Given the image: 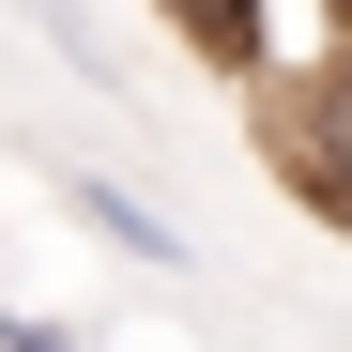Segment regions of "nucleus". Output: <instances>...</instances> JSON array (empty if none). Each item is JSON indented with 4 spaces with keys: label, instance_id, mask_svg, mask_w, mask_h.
Masks as SVG:
<instances>
[{
    "label": "nucleus",
    "instance_id": "nucleus-1",
    "mask_svg": "<svg viewBox=\"0 0 352 352\" xmlns=\"http://www.w3.org/2000/svg\"><path fill=\"white\" fill-rule=\"evenodd\" d=\"M276 168L352 230V46H337V62H307V92H276Z\"/></svg>",
    "mask_w": 352,
    "mask_h": 352
},
{
    "label": "nucleus",
    "instance_id": "nucleus-2",
    "mask_svg": "<svg viewBox=\"0 0 352 352\" xmlns=\"http://www.w3.org/2000/svg\"><path fill=\"white\" fill-rule=\"evenodd\" d=\"M168 31L199 46L214 77H245V92H276V0H153Z\"/></svg>",
    "mask_w": 352,
    "mask_h": 352
},
{
    "label": "nucleus",
    "instance_id": "nucleus-3",
    "mask_svg": "<svg viewBox=\"0 0 352 352\" xmlns=\"http://www.w3.org/2000/svg\"><path fill=\"white\" fill-rule=\"evenodd\" d=\"M62 214L92 230V245H123V261H153V276H184V230H168L138 184H107V168H62Z\"/></svg>",
    "mask_w": 352,
    "mask_h": 352
},
{
    "label": "nucleus",
    "instance_id": "nucleus-4",
    "mask_svg": "<svg viewBox=\"0 0 352 352\" xmlns=\"http://www.w3.org/2000/svg\"><path fill=\"white\" fill-rule=\"evenodd\" d=\"M0 352H77V322H31V307H0Z\"/></svg>",
    "mask_w": 352,
    "mask_h": 352
}]
</instances>
